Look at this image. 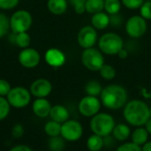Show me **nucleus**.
Listing matches in <instances>:
<instances>
[{"label": "nucleus", "mask_w": 151, "mask_h": 151, "mask_svg": "<svg viewBox=\"0 0 151 151\" xmlns=\"http://www.w3.org/2000/svg\"><path fill=\"white\" fill-rule=\"evenodd\" d=\"M87 0H70L71 4L74 7V11L78 14H82L86 11L85 4Z\"/></svg>", "instance_id": "obj_32"}, {"label": "nucleus", "mask_w": 151, "mask_h": 151, "mask_svg": "<svg viewBox=\"0 0 151 151\" xmlns=\"http://www.w3.org/2000/svg\"><path fill=\"white\" fill-rule=\"evenodd\" d=\"M24 134V128L22 127V125L20 124H15L13 127H12V135L18 139V138H20Z\"/></svg>", "instance_id": "obj_37"}, {"label": "nucleus", "mask_w": 151, "mask_h": 151, "mask_svg": "<svg viewBox=\"0 0 151 151\" xmlns=\"http://www.w3.org/2000/svg\"><path fill=\"white\" fill-rule=\"evenodd\" d=\"M14 42L17 46H19L21 49H26L28 48L31 38L27 32H21L18 34H14Z\"/></svg>", "instance_id": "obj_25"}, {"label": "nucleus", "mask_w": 151, "mask_h": 151, "mask_svg": "<svg viewBox=\"0 0 151 151\" xmlns=\"http://www.w3.org/2000/svg\"><path fill=\"white\" fill-rule=\"evenodd\" d=\"M40 54L39 52L32 48L23 49L19 54V64L26 68H34L40 63Z\"/></svg>", "instance_id": "obj_12"}, {"label": "nucleus", "mask_w": 151, "mask_h": 151, "mask_svg": "<svg viewBox=\"0 0 151 151\" xmlns=\"http://www.w3.org/2000/svg\"><path fill=\"white\" fill-rule=\"evenodd\" d=\"M122 3L127 8L135 10L141 8V6L144 3V0H122Z\"/></svg>", "instance_id": "obj_34"}, {"label": "nucleus", "mask_w": 151, "mask_h": 151, "mask_svg": "<svg viewBox=\"0 0 151 151\" xmlns=\"http://www.w3.org/2000/svg\"><path fill=\"white\" fill-rule=\"evenodd\" d=\"M101 108V101L96 96H87L83 97L78 105L79 111L85 117H93L97 114Z\"/></svg>", "instance_id": "obj_10"}, {"label": "nucleus", "mask_w": 151, "mask_h": 151, "mask_svg": "<svg viewBox=\"0 0 151 151\" xmlns=\"http://www.w3.org/2000/svg\"><path fill=\"white\" fill-rule=\"evenodd\" d=\"M117 55L119 57V58H121V59H125V58H127V56H128V52H127L126 50L122 49V50H120L119 51V53H118Z\"/></svg>", "instance_id": "obj_40"}, {"label": "nucleus", "mask_w": 151, "mask_h": 151, "mask_svg": "<svg viewBox=\"0 0 151 151\" xmlns=\"http://www.w3.org/2000/svg\"><path fill=\"white\" fill-rule=\"evenodd\" d=\"M142 151H151V142H147L142 148Z\"/></svg>", "instance_id": "obj_42"}, {"label": "nucleus", "mask_w": 151, "mask_h": 151, "mask_svg": "<svg viewBox=\"0 0 151 151\" xmlns=\"http://www.w3.org/2000/svg\"><path fill=\"white\" fill-rule=\"evenodd\" d=\"M81 61L84 66L90 71H99L104 65V58L102 51L94 48H88L83 50Z\"/></svg>", "instance_id": "obj_7"}, {"label": "nucleus", "mask_w": 151, "mask_h": 151, "mask_svg": "<svg viewBox=\"0 0 151 151\" xmlns=\"http://www.w3.org/2000/svg\"><path fill=\"white\" fill-rule=\"evenodd\" d=\"M111 134H113V137L116 140L119 142H124L127 140L129 136L131 135V129L127 125L120 123L114 127Z\"/></svg>", "instance_id": "obj_18"}, {"label": "nucleus", "mask_w": 151, "mask_h": 151, "mask_svg": "<svg viewBox=\"0 0 151 151\" xmlns=\"http://www.w3.org/2000/svg\"><path fill=\"white\" fill-rule=\"evenodd\" d=\"M9 151H33V150L30 147H28L27 145L20 144V145L14 146L13 148H12Z\"/></svg>", "instance_id": "obj_39"}, {"label": "nucleus", "mask_w": 151, "mask_h": 151, "mask_svg": "<svg viewBox=\"0 0 151 151\" xmlns=\"http://www.w3.org/2000/svg\"><path fill=\"white\" fill-rule=\"evenodd\" d=\"M47 7L49 11L55 15H61L67 9L66 0H48Z\"/></svg>", "instance_id": "obj_19"}, {"label": "nucleus", "mask_w": 151, "mask_h": 151, "mask_svg": "<svg viewBox=\"0 0 151 151\" xmlns=\"http://www.w3.org/2000/svg\"><path fill=\"white\" fill-rule=\"evenodd\" d=\"M86 11L89 13H97L104 9V0H87L85 4Z\"/></svg>", "instance_id": "obj_23"}, {"label": "nucleus", "mask_w": 151, "mask_h": 151, "mask_svg": "<svg viewBox=\"0 0 151 151\" xmlns=\"http://www.w3.org/2000/svg\"><path fill=\"white\" fill-rule=\"evenodd\" d=\"M102 90H103L102 85L97 81H90L85 86V91L88 94V96H100Z\"/></svg>", "instance_id": "obj_24"}, {"label": "nucleus", "mask_w": 151, "mask_h": 151, "mask_svg": "<svg viewBox=\"0 0 151 151\" xmlns=\"http://www.w3.org/2000/svg\"><path fill=\"white\" fill-rule=\"evenodd\" d=\"M45 61L46 63L52 67H60L65 62V54L58 49H50L45 53Z\"/></svg>", "instance_id": "obj_14"}, {"label": "nucleus", "mask_w": 151, "mask_h": 151, "mask_svg": "<svg viewBox=\"0 0 151 151\" xmlns=\"http://www.w3.org/2000/svg\"><path fill=\"white\" fill-rule=\"evenodd\" d=\"M29 91L35 98H46L52 91V85L50 81L40 78L33 81Z\"/></svg>", "instance_id": "obj_13"}, {"label": "nucleus", "mask_w": 151, "mask_h": 151, "mask_svg": "<svg viewBox=\"0 0 151 151\" xmlns=\"http://www.w3.org/2000/svg\"><path fill=\"white\" fill-rule=\"evenodd\" d=\"M100 50L107 55H116L123 49L122 38L115 33H106L99 39Z\"/></svg>", "instance_id": "obj_4"}, {"label": "nucleus", "mask_w": 151, "mask_h": 151, "mask_svg": "<svg viewBox=\"0 0 151 151\" xmlns=\"http://www.w3.org/2000/svg\"><path fill=\"white\" fill-rule=\"evenodd\" d=\"M51 104L46 98H36L32 104V110L34 114L41 119H44L50 116L51 110Z\"/></svg>", "instance_id": "obj_15"}, {"label": "nucleus", "mask_w": 151, "mask_h": 151, "mask_svg": "<svg viewBox=\"0 0 151 151\" xmlns=\"http://www.w3.org/2000/svg\"><path fill=\"white\" fill-rule=\"evenodd\" d=\"M121 7V3L119 0H105L104 1V9L107 13L112 15L119 13Z\"/></svg>", "instance_id": "obj_26"}, {"label": "nucleus", "mask_w": 151, "mask_h": 151, "mask_svg": "<svg viewBox=\"0 0 151 151\" xmlns=\"http://www.w3.org/2000/svg\"><path fill=\"white\" fill-rule=\"evenodd\" d=\"M150 117H151V108H150Z\"/></svg>", "instance_id": "obj_43"}, {"label": "nucleus", "mask_w": 151, "mask_h": 151, "mask_svg": "<svg viewBox=\"0 0 151 151\" xmlns=\"http://www.w3.org/2000/svg\"><path fill=\"white\" fill-rule=\"evenodd\" d=\"M116 126L113 117L108 113H97L92 117L90 121V129L93 134L102 137L109 136Z\"/></svg>", "instance_id": "obj_3"}, {"label": "nucleus", "mask_w": 151, "mask_h": 151, "mask_svg": "<svg viewBox=\"0 0 151 151\" xmlns=\"http://www.w3.org/2000/svg\"><path fill=\"white\" fill-rule=\"evenodd\" d=\"M141 16L145 19H151V1H146L141 6Z\"/></svg>", "instance_id": "obj_31"}, {"label": "nucleus", "mask_w": 151, "mask_h": 151, "mask_svg": "<svg viewBox=\"0 0 151 151\" xmlns=\"http://www.w3.org/2000/svg\"><path fill=\"white\" fill-rule=\"evenodd\" d=\"M117 151H142V147L134 143V142H127L120 145Z\"/></svg>", "instance_id": "obj_33"}, {"label": "nucleus", "mask_w": 151, "mask_h": 151, "mask_svg": "<svg viewBox=\"0 0 151 151\" xmlns=\"http://www.w3.org/2000/svg\"><path fill=\"white\" fill-rule=\"evenodd\" d=\"M78 43L84 49L92 48L97 40V33L96 28L90 26L83 27L78 34L77 36Z\"/></svg>", "instance_id": "obj_11"}, {"label": "nucleus", "mask_w": 151, "mask_h": 151, "mask_svg": "<svg viewBox=\"0 0 151 151\" xmlns=\"http://www.w3.org/2000/svg\"><path fill=\"white\" fill-rule=\"evenodd\" d=\"M104 145V137L97 134H92L87 141V148L89 151H100Z\"/></svg>", "instance_id": "obj_21"}, {"label": "nucleus", "mask_w": 151, "mask_h": 151, "mask_svg": "<svg viewBox=\"0 0 151 151\" xmlns=\"http://www.w3.org/2000/svg\"><path fill=\"white\" fill-rule=\"evenodd\" d=\"M104 106L110 110H118L126 105L127 92L120 85L111 84L103 88L100 95Z\"/></svg>", "instance_id": "obj_2"}, {"label": "nucleus", "mask_w": 151, "mask_h": 151, "mask_svg": "<svg viewBox=\"0 0 151 151\" xmlns=\"http://www.w3.org/2000/svg\"><path fill=\"white\" fill-rule=\"evenodd\" d=\"M10 28V19L8 17L0 12V38L4 37Z\"/></svg>", "instance_id": "obj_30"}, {"label": "nucleus", "mask_w": 151, "mask_h": 151, "mask_svg": "<svg viewBox=\"0 0 151 151\" xmlns=\"http://www.w3.org/2000/svg\"><path fill=\"white\" fill-rule=\"evenodd\" d=\"M147 22L146 19L142 16H133L131 17L126 24V30L127 35L133 38L142 37L147 31Z\"/></svg>", "instance_id": "obj_9"}, {"label": "nucleus", "mask_w": 151, "mask_h": 151, "mask_svg": "<svg viewBox=\"0 0 151 151\" xmlns=\"http://www.w3.org/2000/svg\"><path fill=\"white\" fill-rule=\"evenodd\" d=\"M69 111L68 110L60 104H56L51 107L50 112V117L51 120H54L58 123L63 124L66 120L69 119Z\"/></svg>", "instance_id": "obj_16"}, {"label": "nucleus", "mask_w": 151, "mask_h": 151, "mask_svg": "<svg viewBox=\"0 0 151 151\" xmlns=\"http://www.w3.org/2000/svg\"><path fill=\"white\" fill-rule=\"evenodd\" d=\"M147 1H151V0H147Z\"/></svg>", "instance_id": "obj_44"}, {"label": "nucleus", "mask_w": 151, "mask_h": 151, "mask_svg": "<svg viewBox=\"0 0 151 151\" xmlns=\"http://www.w3.org/2000/svg\"><path fill=\"white\" fill-rule=\"evenodd\" d=\"M100 72V75L104 79V80H108V81H111L112 79L115 78L116 76V70L115 68L111 65H107V64H104L102 68L99 70Z\"/></svg>", "instance_id": "obj_28"}, {"label": "nucleus", "mask_w": 151, "mask_h": 151, "mask_svg": "<svg viewBox=\"0 0 151 151\" xmlns=\"http://www.w3.org/2000/svg\"><path fill=\"white\" fill-rule=\"evenodd\" d=\"M49 148L51 151H61L65 148V140L60 135L50 137L49 141Z\"/></svg>", "instance_id": "obj_27"}, {"label": "nucleus", "mask_w": 151, "mask_h": 151, "mask_svg": "<svg viewBox=\"0 0 151 151\" xmlns=\"http://www.w3.org/2000/svg\"><path fill=\"white\" fill-rule=\"evenodd\" d=\"M31 93L24 87L12 88L6 98L10 105L13 108L21 109L27 106L31 101Z\"/></svg>", "instance_id": "obj_5"}, {"label": "nucleus", "mask_w": 151, "mask_h": 151, "mask_svg": "<svg viewBox=\"0 0 151 151\" xmlns=\"http://www.w3.org/2000/svg\"><path fill=\"white\" fill-rule=\"evenodd\" d=\"M11 105L4 96H0V121L5 119L11 111Z\"/></svg>", "instance_id": "obj_29"}, {"label": "nucleus", "mask_w": 151, "mask_h": 151, "mask_svg": "<svg viewBox=\"0 0 151 151\" xmlns=\"http://www.w3.org/2000/svg\"><path fill=\"white\" fill-rule=\"evenodd\" d=\"M91 23L93 27H95L96 29H105L110 24V16H108V14L103 12L95 13L92 16Z\"/></svg>", "instance_id": "obj_17"}, {"label": "nucleus", "mask_w": 151, "mask_h": 151, "mask_svg": "<svg viewBox=\"0 0 151 151\" xmlns=\"http://www.w3.org/2000/svg\"><path fill=\"white\" fill-rule=\"evenodd\" d=\"M19 0H0V9L11 10L18 5Z\"/></svg>", "instance_id": "obj_36"}, {"label": "nucleus", "mask_w": 151, "mask_h": 151, "mask_svg": "<svg viewBox=\"0 0 151 151\" xmlns=\"http://www.w3.org/2000/svg\"><path fill=\"white\" fill-rule=\"evenodd\" d=\"M149 133L145 129V127H138L135 129L132 134H131V138H132V142L139 145V146H143L149 139Z\"/></svg>", "instance_id": "obj_20"}, {"label": "nucleus", "mask_w": 151, "mask_h": 151, "mask_svg": "<svg viewBox=\"0 0 151 151\" xmlns=\"http://www.w3.org/2000/svg\"><path fill=\"white\" fill-rule=\"evenodd\" d=\"M11 89H12V87L10 83L6 80L0 79V96L6 97Z\"/></svg>", "instance_id": "obj_35"}, {"label": "nucleus", "mask_w": 151, "mask_h": 151, "mask_svg": "<svg viewBox=\"0 0 151 151\" xmlns=\"http://www.w3.org/2000/svg\"><path fill=\"white\" fill-rule=\"evenodd\" d=\"M144 126H145V129L148 131L149 134H151V117L148 119V121L146 122V124Z\"/></svg>", "instance_id": "obj_41"}, {"label": "nucleus", "mask_w": 151, "mask_h": 151, "mask_svg": "<svg viewBox=\"0 0 151 151\" xmlns=\"http://www.w3.org/2000/svg\"><path fill=\"white\" fill-rule=\"evenodd\" d=\"M44 132L49 137L59 136L61 133V124L54 120L48 121L44 126Z\"/></svg>", "instance_id": "obj_22"}, {"label": "nucleus", "mask_w": 151, "mask_h": 151, "mask_svg": "<svg viewBox=\"0 0 151 151\" xmlns=\"http://www.w3.org/2000/svg\"><path fill=\"white\" fill-rule=\"evenodd\" d=\"M110 23L114 26V27H119L121 24V17L119 15V13L117 14H112L110 16Z\"/></svg>", "instance_id": "obj_38"}, {"label": "nucleus", "mask_w": 151, "mask_h": 151, "mask_svg": "<svg viewBox=\"0 0 151 151\" xmlns=\"http://www.w3.org/2000/svg\"><path fill=\"white\" fill-rule=\"evenodd\" d=\"M83 134L81 124L74 119H68L61 124L60 136L67 142H76L81 139Z\"/></svg>", "instance_id": "obj_8"}, {"label": "nucleus", "mask_w": 151, "mask_h": 151, "mask_svg": "<svg viewBox=\"0 0 151 151\" xmlns=\"http://www.w3.org/2000/svg\"><path fill=\"white\" fill-rule=\"evenodd\" d=\"M32 16L25 10L15 12L10 19V28L14 34L27 32L32 25Z\"/></svg>", "instance_id": "obj_6"}, {"label": "nucleus", "mask_w": 151, "mask_h": 151, "mask_svg": "<svg viewBox=\"0 0 151 151\" xmlns=\"http://www.w3.org/2000/svg\"><path fill=\"white\" fill-rule=\"evenodd\" d=\"M124 117L128 124L140 127L150 118V108L142 100H132L125 105Z\"/></svg>", "instance_id": "obj_1"}]
</instances>
